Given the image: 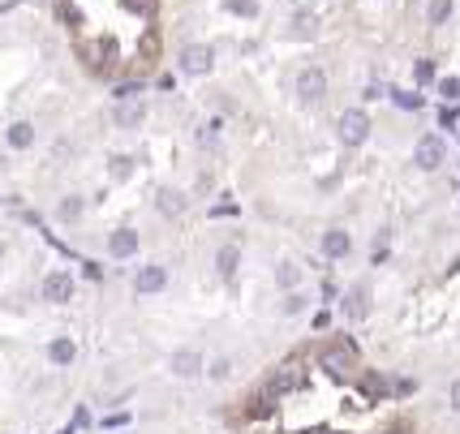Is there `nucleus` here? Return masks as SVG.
<instances>
[{
    "label": "nucleus",
    "instance_id": "f257e3e1",
    "mask_svg": "<svg viewBox=\"0 0 460 434\" xmlns=\"http://www.w3.org/2000/svg\"><path fill=\"white\" fill-rule=\"evenodd\" d=\"M370 138V117L362 112V107H348V112L340 117V142L344 146H362Z\"/></svg>",
    "mask_w": 460,
    "mask_h": 434
},
{
    "label": "nucleus",
    "instance_id": "f03ea898",
    "mask_svg": "<svg viewBox=\"0 0 460 434\" xmlns=\"http://www.w3.org/2000/svg\"><path fill=\"white\" fill-rule=\"evenodd\" d=\"M43 301H52V305H69L73 301V276L69 271H47L43 276Z\"/></svg>",
    "mask_w": 460,
    "mask_h": 434
},
{
    "label": "nucleus",
    "instance_id": "7ed1b4c3",
    "mask_svg": "<svg viewBox=\"0 0 460 434\" xmlns=\"http://www.w3.org/2000/svg\"><path fill=\"white\" fill-rule=\"evenodd\" d=\"M211 69H216V52H211V47L189 43V47L181 52V74H189V78H202V74H211Z\"/></svg>",
    "mask_w": 460,
    "mask_h": 434
},
{
    "label": "nucleus",
    "instance_id": "20e7f679",
    "mask_svg": "<svg viewBox=\"0 0 460 434\" xmlns=\"http://www.w3.org/2000/svg\"><path fill=\"white\" fill-rule=\"evenodd\" d=\"M164 288H168V266H160V262H146V266H138V276H134V293H138V297L164 293Z\"/></svg>",
    "mask_w": 460,
    "mask_h": 434
},
{
    "label": "nucleus",
    "instance_id": "39448f33",
    "mask_svg": "<svg viewBox=\"0 0 460 434\" xmlns=\"http://www.w3.org/2000/svg\"><path fill=\"white\" fill-rule=\"evenodd\" d=\"M297 95H301V103H319V99L327 95V74H323L319 65L301 69V74H297Z\"/></svg>",
    "mask_w": 460,
    "mask_h": 434
},
{
    "label": "nucleus",
    "instance_id": "423d86ee",
    "mask_svg": "<svg viewBox=\"0 0 460 434\" xmlns=\"http://www.w3.org/2000/svg\"><path fill=\"white\" fill-rule=\"evenodd\" d=\"M112 121H117V129H138V125L146 121V103H142V99H117Z\"/></svg>",
    "mask_w": 460,
    "mask_h": 434
},
{
    "label": "nucleus",
    "instance_id": "0eeeda50",
    "mask_svg": "<svg viewBox=\"0 0 460 434\" xmlns=\"http://www.w3.org/2000/svg\"><path fill=\"white\" fill-rule=\"evenodd\" d=\"M168 370H172L177 378H198V374H202V353H198V348H177V353L168 357Z\"/></svg>",
    "mask_w": 460,
    "mask_h": 434
},
{
    "label": "nucleus",
    "instance_id": "6e6552de",
    "mask_svg": "<svg viewBox=\"0 0 460 434\" xmlns=\"http://www.w3.org/2000/svg\"><path fill=\"white\" fill-rule=\"evenodd\" d=\"M413 164H418V168H426V172H435V168L443 164V142H439L435 134L418 142V151H413Z\"/></svg>",
    "mask_w": 460,
    "mask_h": 434
},
{
    "label": "nucleus",
    "instance_id": "1a4fd4ad",
    "mask_svg": "<svg viewBox=\"0 0 460 434\" xmlns=\"http://www.w3.org/2000/svg\"><path fill=\"white\" fill-rule=\"evenodd\" d=\"M319 361H323V370H331V374H348V370H353V348H348V344H327V348L319 353Z\"/></svg>",
    "mask_w": 460,
    "mask_h": 434
},
{
    "label": "nucleus",
    "instance_id": "9d476101",
    "mask_svg": "<svg viewBox=\"0 0 460 434\" xmlns=\"http://www.w3.org/2000/svg\"><path fill=\"white\" fill-rule=\"evenodd\" d=\"M108 254L112 258H134L138 254V233L134 228H112L108 233Z\"/></svg>",
    "mask_w": 460,
    "mask_h": 434
},
{
    "label": "nucleus",
    "instance_id": "9b49d317",
    "mask_svg": "<svg viewBox=\"0 0 460 434\" xmlns=\"http://www.w3.org/2000/svg\"><path fill=\"white\" fill-rule=\"evenodd\" d=\"M73 357H78V344H73L69 336H57L52 344H47V361H52L57 370H65V365H73Z\"/></svg>",
    "mask_w": 460,
    "mask_h": 434
},
{
    "label": "nucleus",
    "instance_id": "f8f14e48",
    "mask_svg": "<svg viewBox=\"0 0 460 434\" xmlns=\"http://www.w3.org/2000/svg\"><path fill=\"white\" fill-rule=\"evenodd\" d=\"M5 142H9V151H30L35 146V125L30 121H13L5 129Z\"/></svg>",
    "mask_w": 460,
    "mask_h": 434
},
{
    "label": "nucleus",
    "instance_id": "ddd939ff",
    "mask_svg": "<svg viewBox=\"0 0 460 434\" xmlns=\"http://www.w3.org/2000/svg\"><path fill=\"white\" fill-rule=\"evenodd\" d=\"M348 250H353V237H348L344 228H327V233H323V254H327V258H344Z\"/></svg>",
    "mask_w": 460,
    "mask_h": 434
},
{
    "label": "nucleus",
    "instance_id": "4468645a",
    "mask_svg": "<svg viewBox=\"0 0 460 434\" xmlns=\"http://www.w3.org/2000/svg\"><path fill=\"white\" fill-rule=\"evenodd\" d=\"M155 206L168 215V220H177V215L185 211V198H181V189H172V185H164L160 194H155Z\"/></svg>",
    "mask_w": 460,
    "mask_h": 434
},
{
    "label": "nucleus",
    "instance_id": "2eb2a0df",
    "mask_svg": "<svg viewBox=\"0 0 460 434\" xmlns=\"http://www.w3.org/2000/svg\"><path fill=\"white\" fill-rule=\"evenodd\" d=\"M237 266H241V250L237 245H220V254H216V271L224 280H232L237 276Z\"/></svg>",
    "mask_w": 460,
    "mask_h": 434
},
{
    "label": "nucleus",
    "instance_id": "dca6fc26",
    "mask_svg": "<svg viewBox=\"0 0 460 434\" xmlns=\"http://www.w3.org/2000/svg\"><path fill=\"white\" fill-rule=\"evenodd\" d=\"M82 211H86V198H82V194H65V198H61V206H57V215H61L65 224L82 220Z\"/></svg>",
    "mask_w": 460,
    "mask_h": 434
},
{
    "label": "nucleus",
    "instance_id": "f3484780",
    "mask_svg": "<svg viewBox=\"0 0 460 434\" xmlns=\"http://www.w3.org/2000/svg\"><path fill=\"white\" fill-rule=\"evenodd\" d=\"M297 383H301L297 365H280V374H276L271 383H267V392H271V396H280V392H288V387H297Z\"/></svg>",
    "mask_w": 460,
    "mask_h": 434
},
{
    "label": "nucleus",
    "instance_id": "a211bd4d",
    "mask_svg": "<svg viewBox=\"0 0 460 434\" xmlns=\"http://www.w3.org/2000/svg\"><path fill=\"white\" fill-rule=\"evenodd\" d=\"M276 284L293 293V288L301 284V266H297V262H280V266H276Z\"/></svg>",
    "mask_w": 460,
    "mask_h": 434
},
{
    "label": "nucleus",
    "instance_id": "6ab92c4d",
    "mask_svg": "<svg viewBox=\"0 0 460 434\" xmlns=\"http://www.w3.org/2000/svg\"><path fill=\"white\" fill-rule=\"evenodd\" d=\"M224 9L237 18H259V0H224Z\"/></svg>",
    "mask_w": 460,
    "mask_h": 434
},
{
    "label": "nucleus",
    "instance_id": "aec40b11",
    "mask_svg": "<svg viewBox=\"0 0 460 434\" xmlns=\"http://www.w3.org/2000/svg\"><path fill=\"white\" fill-rule=\"evenodd\" d=\"M108 164H112V168H108V172H112V181H125V177L134 172V159H129V155H112Z\"/></svg>",
    "mask_w": 460,
    "mask_h": 434
},
{
    "label": "nucleus",
    "instance_id": "412c9836",
    "mask_svg": "<svg viewBox=\"0 0 460 434\" xmlns=\"http://www.w3.org/2000/svg\"><path fill=\"white\" fill-rule=\"evenodd\" d=\"M348 314H353V318L366 314V288H353V293H348Z\"/></svg>",
    "mask_w": 460,
    "mask_h": 434
},
{
    "label": "nucleus",
    "instance_id": "4be33fe9",
    "mask_svg": "<svg viewBox=\"0 0 460 434\" xmlns=\"http://www.w3.org/2000/svg\"><path fill=\"white\" fill-rule=\"evenodd\" d=\"M452 13V0H430V26H439Z\"/></svg>",
    "mask_w": 460,
    "mask_h": 434
},
{
    "label": "nucleus",
    "instance_id": "5701e85b",
    "mask_svg": "<svg viewBox=\"0 0 460 434\" xmlns=\"http://www.w3.org/2000/svg\"><path fill=\"white\" fill-rule=\"evenodd\" d=\"M207 374L216 378V383H224V378L232 374V361H228V357H220V361H211V370H207Z\"/></svg>",
    "mask_w": 460,
    "mask_h": 434
},
{
    "label": "nucleus",
    "instance_id": "b1692460",
    "mask_svg": "<svg viewBox=\"0 0 460 434\" xmlns=\"http://www.w3.org/2000/svg\"><path fill=\"white\" fill-rule=\"evenodd\" d=\"M301 310H305V297L301 293H288L284 297V314H301Z\"/></svg>",
    "mask_w": 460,
    "mask_h": 434
},
{
    "label": "nucleus",
    "instance_id": "393cba45",
    "mask_svg": "<svg viewBox=\"0 0 460 434\" xmlns=\"http://www.w3.org/2000/svg\"><path fill=\"white\" fill-rule=\"evenodd\" d=\"M439 95H443V99H456V95H460V82H456V78H443V82H439Z\"/></svg>",
    "mask_w": 460,
    "mask_h": 434
},
{
    "label": "nucleus",
    "instance_id": "a878e982",
    "mask_svg": "<svg viewBox=\"0 0 460 434\" xmlns=\"http://www.w3.org/2000/svg\"><path fill=\"white\" fill-rule=\"evenodd\" d=\"M138 90H142V82H125V86H117V99H138Z\"/></svg>",
    "mask_w": 460,
    "mask_h": 434
},
{
    "label": "nucleus",
    "instance_id": "bb28decb",
    "mask_svg": "<svg viewBox=\"0 0 460 434\" xmlns=\"http://www.w3.org/2000/svg\"><path fill=\"white\" fill-rule=\"evenodd\" d=\"M435 78V65L430 61H418V82H430Z\"/></svg>",
    "mask_w": 460,
    "mask_h": 434
},
{
    "label": "nucleus",
    "instance_id": "cd10ccee",
    "mask_svg": "<svg viewBox=\"0 0 460 434\" xmlns=\"http://www.w3.org/2000/svg\"><path fill=\"white\" fill-rule=\"evenodd\" d=\"M396 103H400V107H422V99H418V95H396Z\"/></svg>",
    "mask_w": 460,
    "mask_h": 434
},
{
    "label": "nucleus",
    "instance_id": "c85d7f7f",
    "mask_svg": "<svg viewBox=\"0 0 460 434\" xmlns=\"http://www.w3.org/2000/svg\"><path fill=\"white\" fill-rule=\"evenodd\" d=\"M121 5H125L129 13H146V0H121Z\"/></svg>",
    "mask_w": 460,
    "mask_h": 434
},
{
    "label": "nucleus",
    "instance_id": "c756f323",
    "mask_svg": "<svg viewBox=\"0 0 460 434\" xmlns=\"http://www.w3.org/2000/svg\"><path fill=\"white\" fill-rule=\"evenodd\" d=\"M452 409H460V378L452 383Z\"/></svg>",
    "mask_w": 460,
    "mask_h": 434
}]
</instances>
